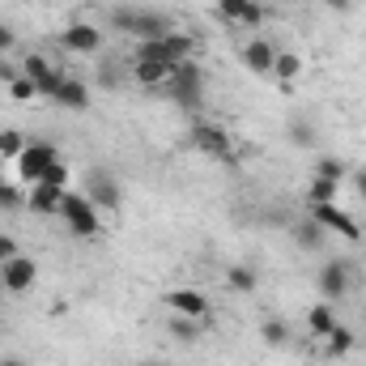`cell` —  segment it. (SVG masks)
Returning <instances> with one entry per match:
<instances>
[{
	"mask_svg": "<svg viewBox=\"0 0 366 366\" xmlns=\"http://www.w3.org/2000/svg\"><path fill=\"white\" fill-rule=\"evenodd\" d=\"M60 47L73 51V56H98L102 51V30L90 21H73L64 34H60Z\"/></svg>",
	"mask_w": 366,
	"mask_h": 366,
	"instance_id": "10",
	"label": "cell"
},
{
	"mask_svg": "<svg viewBox=\"0 0 366 366\" xmlns=\"http://www.w3.org/2000/svg\"><path fill=\"white\" fill-rule=\"evenodd\" d=\"M324 345H328V358H345V354H354V345H358V337L345 328V324H337L328 337H324Z\"/></svg>",
	"mask_w": 366,
	"mask_h": 366,
	"instance_id": "23",
	"label": "cell"
},
{
	"mask_svg": "<svg viewBox=\"0 0 366 366\" xmlns=\"http://www.w3.org/2000/svg\"><path fill=\"white\" fill-rule=\"evenodd\" d=\"M277 4H302V0H277Z\"/></svg>",
	"mask_w": 366,
	"mask_h": 366,
	"instance_id": "40",
	"label": "cell"
},
{
	"mask_svg": "<svg viewBox=\"0 0 366 366\" xmlns=\"http://www.w3.org/2000/svg\"><path fill=\"white\" fill-rule=\"evenodd\" d=\"M0 366H26L21 358H0Z\"/></svg>",
	"mask_w": 366,
	"mask_h": 366,
	"instance_id": "39",
	"label": "cell"
},
{
	"mask_svg": "<svg viewBox=\"0 0 366 366\" xmlns=\"http://www.w3.org/2000/svg\"><path fill=\"white\" fill-rule=\"evenodd\" d=\"M162 47H167V60H171V64H179V60H192L196 39H192V34H183V30H171V34H162Z\"/></svg>",
	"mask_w": 366,
	"mask_h": 366,
	"instance_id": "20",
	"label": "cell"
},
{
	"mask_svg": "<svg viewBox=\"0 0 366 366\" xmlns=\"http://www.w3.org/2000/svg\"><path fill=\"white\" fill-rule=\"evenodd\" d=\"M60 196H64V192H56V187H47V183H30L26 209H30L34 217H56V213H60Z\"/></svg>",
	"mask_w": 366,
	"mask_h": 366,
	"instance_id": "14",
	"label": "cell"
},
{
	"mask_svg": "<svg viewBox=\"0 0 366 366\" xmlns=\"http://www.w3.org/2000/svg\"><path fill=\"white\" fill-rule=\"evenodd\" d=\"M56 158H60V149H56L51 141H26L21 158L13 162V175H17L21 183H39L43 179V171H47Z\"/></svg>",
	"mask_w": 366,
	"mask_h": 366,
	"instance_id": "5",
	"label": "cell"
},
{
	"mask_svg": "<svg viewBox=\"0 0 366 366\" xmlns=\"http://www.w3.org/2000/svg\"><path fill=\"white\" fill-rule=\"evenodd\" d=\"M39 183H47V187H56V192H69V187H73V171H69V167H64V162L56 158V162H51V167L43 171V179H39Z\"/></svg>",
	"mask_w": 366,
	"mask_h": 366,
	"instance_id": "28",
	"label": "cell"
},
{
	"mask_svg": "<svg viewBox=\"0 0 366 366\" xmlns=\"http://www.w3.org/2000/svg\"><path fill=\"white\" fill-rule=\"evenodd\" d=\"M107 21H111V30H119V34H128V39H137V43H149V39L171 34V17H167V13H158V9L115 4V9L107 13Z\"/></svg>",
	"mask_w": 366,
	"mask_h": 366,
	"instance_id": "1",
	"label": "cell"
},
{
	"mask_svg": "<svg viewBox=\"0 0 366 366\" xmlns=\"http://www.w3.org/2000/svg\"><path fill=\"white\" fill-rule=\"evenodd\" d=\"M13 256H21V247H17V239H13V234H0V264H9Z\"/></svg>",
	"mask_w": 366,
	"mask_h": 366,
	"instance_id": "35",
	"label": "cell"
},
{
	"mask_svg": "<svg viewBox=\"0 0 366 366\" xmlns=\"http://www.w3.org/2000/svg\"><path fill=\"white\" fill-rule=\"evenodd\" d=\"M315 285H320V298L324 302H341L350 294V285H354V264L350 260H328L320 269V277H315Z\"/></svg>",
	"mask_w": 366,
	"mask_h": 366,
	"instance_id": "7",
	"label": "cell"
},
{
	"mask_svg": "<svg viewBox=\"0 0 366 366\" xmlns=\"http://www.w3.org/2000/svg\"><path fill=\"white\" fill-rule=\"evenodd\" d=\"M217 17H226L230 26H243V30H256L269 13L260 0H217Z\"/></svg>",
	"mask_w": 366,
	"mask_h": 366,
	"instance_id": "11",
	"label": "cell"
},
{
	"mask_svg": "<svg viewBox=\"0 0 366 366\" xmlns=\"http://www.w3.org/2000/svg\"><path fill=\"white\" fill-rule=\"evenodd\" d=\"M175 90H204V69H200L196 60H179V64L171 69L167 94H175Z\"/></svg>",
	"mask_w": 366,
	"mask_h": 366,
	"instance_id": "16",
	"label": "cell"
},
{
	"mask_svg": "<svg viewBox=\"0 0 366 366\" xmlns=\"http://www.w3.org/2000/svg\"><path fill=\"white\" fill-rule=\"evenodd\" d=\"M200 324H204V320L171 315V320H167V332H171V341H179V345H192V341H200Z\"/></svg>",
	"mask_w": 366,
	"mask_h": 366,
	"instance_id": "21",
	"label": "cell"
},
{
	"mask_svg": "<svg viewBox=\"0 0 366 366\" xmlns=\"http://www.w3.org/2000/svg\"><path fill=\"white\" fill-rule=\"evenodd\" d=\"M354 192L366 200V171H354Z\"/></svg>",
	"mask_w": 366,
	"mask_h": 366,
	"instance_id": "37",
	"label": "cell"
},
{
	"mask_svg": "<svg viewBox=\"0 0 366 366\" xmlns=\"http://www.w3.org/2000/svg\"><path fill=\"white\" fill-rule=\"evenodd\" d=\"M21 149H26V137H21L17 128H4V132H0V162H17Z\"/></svg>",
	"mask_w": 366,
	"mask_h": 366,
	"instance_id": "26",
	"label": "cell"
},
{
	"mask_svg": "<svg viewBox=\"0 0 366 366\" xmlns=\"http://www.w3.org/2000/svg\"><path fill=\"white\" fill-rule=\"evenodd\" d=\"M137 366H162V362H137Z\"/></svg>",
	"mask_w": 366,
	"mask_h": 366,
	"instance_id": "41",
	"label": "cell"
},
{
	"mask_svg": "<svg viewBox=\"0 0 366 366\" xmlns=\"http://www.w3.org/2000/svg\"><path fill=\"white\" fill-rule=\"evenodd\" d=\"M337 192H341V183L337 179H311V187H307V204H332L337 200Z\"/></svg>",
	"mask_w": 366,
	"mask_h": 366,
	"instance_id": "25",
	"label": "cell"
},
{
	"mask_svg": "<svg viewBox=\"0 0 366 366\" xmlns=\"http://www.w3.org/2000/svg\"><path fill=\"white\" fill-rule=\"evenodd\" d=\"M324 234H328V230H324L311 213L294 222V239H298V247H307V252H320V247H324Z\"/></svg>",
	"mask_w": 366,
	"mask_h": 366,
	"instance_id": "17",
	"label": "cell"
},
{
	"mask_svg": "<svg viewBox=\"0 0 366 366\" xmlns=\"http://www.w3.org/2000/svg\"><path fill=\"white\" fill-rule=\"evenodd\" d=\"M320 4L332 9V13H345V9H350V0H320Z\"/></svg>",
	"mask_w": 366,
	"mask_h": 366,
	"instance_id": "38",
	"label": "cell"
},
{
	"mask_svg": "<svg viewBox=\"0 0 366 366\" xmlns=\"http://www.w3.org/2000/svg\"><path fill=\"white\" fill-rule=\"evenodd\" d=\"M9 94H13V102H30V98H39V86H34L26 73H17V77L9 81Z\"/></svg>",
	"mask_w": 366,
	"mask_h": 366,
	"instance_id": "34",
	"label": "cell"
},
{
	"mask_svg": "<svg viewBox=\"0 0 366 366\" xmlns=\"http://www.w3.org/2000/svg\"><path fill=\"white\" fill-rule=\"evenodd\" d=\"M34 281H39V264H34L30 256H13L9 264H0V285H4L9 294H30Z\"/></svg>",
	"mask_w": 366,
	"mask_h": 366,
	"instance_id": "9",
	"label": "cell"
},
{
	"mask_svg": "<svg viewBox=\"0 0 366 366\" xmlns=\"http://www.w3.org/2000/svg\"><path fill=\"white\" fill-rule=\"evenodd\" d=\"M17 47V34H13V26H0V56L4 51H13Z\"/></svg>",
	"mask_w": 366,
	"mask_h": 366,
	"instance_id": "36",
	"label": "cell"
},
{
	"mask_svg": "<svg viewBox=\"0 0 366 366\" xmlns=\"http://www.w3.org/2000/svg\"><path fill=\"white\" fill-rule=\"evenodd\" d=\"M56 217H64V226H69V234H77V239H94L98 230H102V213H98V204H94L86 192H64L60 196V213Z\"/></svg>",
	"mask_w": 366,
	"mask_h": 366,
	"instance_id": "2",
	"label": "cell"
},
{
	"mask_svg": "<svg viewBox=\"0 0 366 366\" xmlns=\"http://www.w3.org/2000/svg\"><path fill=\"white\" fill-rule=\"evenodd\" d=\"M285 137L298 145V149H311L315 145V128L307 124V119H290V128H285Z\"/></svg>",
	"mask_w": 366,
	"mask_h": 366,
	"instance_id": "32",
	"label": "cell"
},
{
	"mask_svg": "<svg viewBox=\"0 0 366 366\" xmlns=\"http://www.w3.org/2000/svg\"><path fill=\"white\" fill-rule=\"evenodd\" d=\"M81 192L98 204V213H119V209H124V187H119V179H115L111 171H102V167L86 171Z\"/></svg>",
	"mask_w": 366,
	"mask_h": 366,
	"instance_id": "4",
	"label": "cell"
},
{
	"mask_svg": "<svg viewBox=\"0 0 366 366\" xmlns=\"http://www.w3.org/2000/svg\"><path fill=\"white\" fill-rule=\"evenodd\" d=\"M167 307H171L175 315H187V320H204V315H209V298H204L200 290H187V285L167 294Z\"/></svg>",
	"mask_w": 366,
	"mask_h": 366,
	"instance_id": "13",
	"label": "cell"
},
{
	"mask_svg": "<svg viewBox=\"0 0 366 366\" xmlns=\"http://www.w3.org/2000/svg\"><path fill=\"white\" fill-rule=\"evenodd\" d=\"M337 324H341V320H337V311H332V302H315V307L307 311V328H311V332H315L320 341H324V337H328V332H332Z\"/></svg>",
	"mask_w": 366,
	"mask_h": 366,
	"instance_id": "18",
	"label": "cell"
},
{
	"mask_svg": "<svg viewBox=\"0 0 366 366\" xmlns=\"http://www.w3.org/2000/svg\"><path fill=\"white\" fill-rule=\"evenodd\" d=\"M171 102L179 107L183 115H200V107H204V90H175L171 94Z\"/></svg>",
	"mask_w": 366,
	"mask_h": 366,
	"instance_id": "31",
	"label": "cell"
},
{
	"mask_svg": "<svg viewBox=\"0 0 366 366\" xmlns=\"http://www.w3.org/2000/svg\"><path fill=\"white\" fill-rule=\"evenodd\" d=\"M0 209H4V213H13V209H26V196H21V187L9 179V175H0Z\"/></svg>",
	"mask_w": 366,
	"mask_h": 366,
	"instance_id": "29",
	"label": "cell"
},
{
	"mask_svg": "<svg viewBox=\"0 0 366 366\" xmlns=\"http://www.w3.org/2000/svg\"><path fill=\"white\" fill-rule=\"evenodd\" d=\"M187 145H192L196 154H204V158H217V162H230V158H234L230 132H226L222 124H213V119H196L192 132H187Z\"/></svg>",
	"mask_w": 366,
	"mask_h": 366,
	"instance_id": "3",
	"label": "cell"
},
{
	"mask_svg": "<svg viewBox=\"0 0 366 366\" xmlns=\"http://www.w3.org/2000/svg\"><path fill=\"white\" fill-rule=\"evenodd\" d=\"M98 86H102V90L124 86V81H119V60H111V56H102V60H98Z\"/></svg>",
	"mask_w": 366,
	"mask_h": 366,
	"instance_id": "33",
	"label": "cell"
},
{
	"mask_svg": "<svg viewBox=\"0 0 366 366\" xmlns=\"http://www.w3.org/2000/svg\"><path fill=\"white\" fill-rule=\"evenodd\" d=\"M226 285H230L234 294H252V290L260 285V273H256L252 264H230V269H226Z\"/></svg>",
	"mask_w": 366,
	"mask_h": 366,
	"instance_id": "22",
	"label": "cell"
},
{
	"mask_svg": "<svg viewBox=\"0 0 366 366\" xmlns=\"http://www.w3.org/2000/svg\"><path fill=\"white\" fill-rule=\"evenodd\" d=\"M315 175H320V179H337V183H345V179H350V167H345L341 158H328V154H324V158L315 162Z\"/></svg>",
	"mask_w": 366,
	"mask_h": 366,
	"instance_id": "30",
	"label": "cell"
},
{
	"mask_svg": "<svg viewBox=\"0 0 366 366\" xmlns=\"http://www.w3.org/2000/svg\"><path fill=\"white\" fill-rule=\"evenodd\" d=\"M311 217L324 226V230H332V234H341V239H350V243H358L362 239V226L332 200V204H311Z\"/></svg>",
	"mask_w": 366,
	"mask_h": 366,
	"instance_id": "8",
	"label": "cell"
},
{
	"mask_svg": "<svg viewBox=\"0 0 366 366\" xmlns=\"http://www.w3.org/2000/svg\"><path fill=\"white\" fill-rule=\"evenodd\" d=\"M302 73V60L294 56V51H277V60H273V77L277 81H294Z\"/></svg>",
	"mask_w": 366,
	"mask_h": 366,
	"instance_id": "27",
	"label": "cell"
},
{
	"mask_svg": "<svg viewBox=\"0 0 366 366\" xmlns=\"http://www.w3.org/2000/svg\"><path fill=\"white\" fill-rule=\"evenodd\" d=\"M171 69L175 64H132V81H141L145 90H158L171 81Z\"/></svg>",
	"mask_w": 366,
	"mask_h": 366,
	"instance_id": "19",
	"label": "cell"
},
{
	"mask_svg": "<svg viewBox=\"0 0 366 366\" xmlns=\"http://www.w3.org/2000/svg\"><path fill=\"white\" fill-rule=\"evenodd\" d=\"M21 73L39 86V94H43V98H56V90L64 86V73H60V69H56L43 51H26V56H21Z\"/></svg>",
	"mask_w": 366,
	"mask_h": 366,
	"instance_id": "6",
	"label": "cell"
},
{
	"mask_svg": "<svg viewBox=\"0 0 366 366\" xmlns=\"http://www.w3.org/2000/svg\"><path fill=\"white\" fill-rule=\"evenodd\" d=\"M260 337H264V345L285 350V345H290V324H285V320H277V315H269V320L260 324Z\"/></svg>",
	"mask_w": 366,
	"mask_h": 366,
	"instance_id": "24",
	"label": "cell"
},
{
	"mask_svg": "<svg viewBox=\"0 0 366 366\" xmlns=\"http://www.w3.org/2000/svg\"><path fill=\"white\" fill-rule=\"evenodd\" d=\"M239 60H243V69H247V73L269 77V73H273V60H277V47L269 43V39L252 34V39L243 43V51H239Z\"/></svg>",
	"mask_w": 366,
	"mask_h": 366,
	"instance_id": "12",
	"label": "cell"
},
{
	"mask_svg": "<svg viewBox=\"0 0 366 366\" xmlns=\"http://www.w3.org/2000/svg\"><path fill=\"white\" fill-rule=\"evenodd\" d=\"M51 102L64 107V111H90V81H81V77H64V86L56 90Z\"/></svg>",
	"mask_w": 366,
	"mask_h": 366,
	"instance_id": "15",
	"label": "cell"
}]
</instances>
